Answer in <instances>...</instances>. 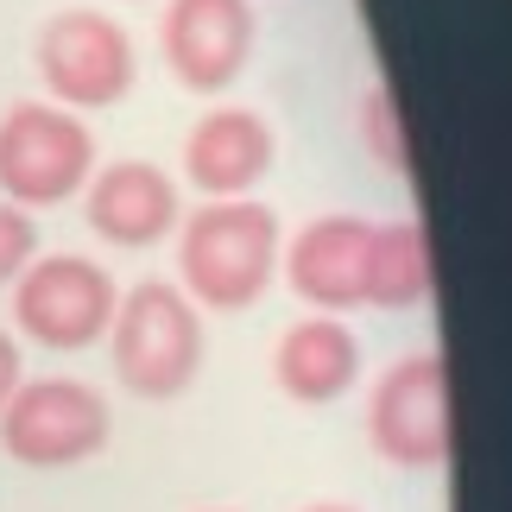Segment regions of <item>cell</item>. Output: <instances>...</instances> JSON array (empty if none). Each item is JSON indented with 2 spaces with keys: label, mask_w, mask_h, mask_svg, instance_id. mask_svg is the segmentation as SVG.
<instances>
[{
  "label": "cell",
  "mask_w": 512,
  "mask_h": 512,
  "mask_svg": "<svg viewBox=\"0 0 512 512\" xmlns=\"http://www.w3.org/2000/svg\"><path fill=\"white\" fill-rule=\"evenodd\" d=\"M279 272V215L253 196L203 203L177 222V285L196 310H247Z\"/></svg>",
  "instance_id": "obj_1"
},
{
  "label": "cell",
  "mask_w": 512,
  "mask_h": 512,
  "mask_svg": "<svg viewBox=\"0 0 512 512\" xmlns=\"http://www.w3.org/2000/svg\"><path fill=\"white\" fill-rule=\"evenodd\" d=\"M114 380L140 399H177L203 373V317L184 298V285L146 279L133 285L108 323Z\"/></svg>",
  "instance_id": "obj_2"
},
{
  "label": "cell",
  "mask_w": 512,
  "mask_h": 512,
  "mask_svg": "<svg viewBox=\"0 0 512 512\" xmlns=\"http://www.w3.org/2000/svg\"><path fill=\"white\" fill-rule=\"evenodd\" d=\"M114 411L89 380L38 373L19 380V392L0 405V449L19 468H83L108 449Z\"/></svg>",
  "instance_id": "obj_3"
},
{
  "label": "cell",
  "mask_w": 512,
  "mask_h": 512,
  "mask_svg": "<svg viewBox=\"0 0 512 512\" xmlns=\"http://www.w3.org/2000/svg\"><path fill=\"white\" fill-rule=\"evenodd\" d=\"M95 177V133L57 102H13L0 114V196L19 209H57Z\"/></svg>",
  "instance_id": "obj_4"
},
{
  "label": "cell",
  "mask_w": 512,
  "mask_h": 512,
  "mask_svg": "<svg viewBox=\"0 0 512 512\" xmlns=\"http://www.w3.org/2000/svg\"><path fill=\"white\" fill-rule=\"evenodd\" d=\"M121 310V285L102 260L83 253H38L13 285V336L51 354H83L108 342V323Z\"/></svg>",
  "instance_id": "obj_5"
},
{
  "label": "cell",
  "mask_w": 512,
  "mask_h": 512,
  "mask_svg": "<svg viewBox=\"0 0 512 512\" xmlns=\"http://www.w3.org/2000/svg\"><path fill=\"white\" fill-rule=\"evenodd\" d=\"M38 83L57 108L89 114V108H114L140 76V51H133L127 26L102 7H64L38 26Z\"/></svg>",
  "instance_id": "obj_6"
},
{
  "label": "cell",
  "mask_w": 512,
  "mask_h": 512,
  "mask_svg": "<svg viewBox=\"0 0 512 512\" xmlns=\"http://www.w3.org/2000/svg\"><path fill=\"white\" fill-rule=\"evenodd\" d=\"M367 443L392 468H443L456 443V411H449V361L437 348H418L380 373L367 399Z\"/></svg>",
  "instance_id": "obj_7"
},
{
  "label": "cell",
  "mask_w": 512,
  "mask_h": 512,
  "mask_svg": "<svg viewBox=\"0 0 512 512\" xmlns=\"http://www.w3.org/2000/svg\"><path fill=\"white\" fill-rule=\"evenodd\" d=\"M253 7L247 0H165L159 51L165 70L196 95L228 89L253 57Z\"/></svg>",
  "instance_id": "obj_8"
},
{
  "label": "cell",
  "mask_w": 512,
  "mask_h": 512,
  "mask_svg": "<svg viewBox=\"0 0 512 512\" xmlns=\"http://www.w3.org/2000/svg\"><path fill=\"white\" fill-rule=\"evenodd\" d=\"M367 241H373V222L342 215V209L304 222L291 234V247H285L291 291H298L310 310H323V317L367 304Z\"/></svg>",
  "instance_id": "obj_9"
},
{
  "label": "cell",
  "mask_w": 512,
  "mask_h": 512,
  "mask_svg": "<svg viewBox=\"0 0 512 512\" xmlns=\"http://www.w3.org/2000/svg\"><path fill=\"white\" fill-rule=\"evenodd\" d=\"M83 215L108 247H159L177 228V184L152 159L95 165V177L83 184Z\"/></svg>",
  "instance_id": "obj_10"
},
{
  "label": "cell",
  "mask_w": 512,
  "mask_h": 512,
  "mask_svg": "<svg viewBox=\"0 0 512 512\" xmlns=\"http://www.w3.org/2000/svg\"><path fill=\"white\" fill-rule=\"evenodd\" d=\"M279 159V140L253 108H209L203 121L184 133V177L209 203L247 196Z\"/></svg>",
  "instance_id": "obj_11"
},
{
  "label": "cell",
  "mask_w": 512,
  "mask_h": 512,
  "mask_svg": "<svg viewBox=\"0 0 512 512\" xmlns=\"http://www.w3.org/2000/svg\"><path fill=\"white\" fill-rule=\"evenodd\" d=\"M272 380L298 405H336L361 380V342L342 317H298L272 348Z\"/></svg>",
  "instance_id": "obj_12"
},
{
  "label": "cell",
  "mask_w": 512,
  "mask_h": 512,
  "mask_svg": "<svg viewBox=\"0 0 512 512\" xmlns=\"http://www.w3.org/2000/svg\"><path fill=\"white\" fill-rule=\"evenodd\" d=\"M430 241L418 222H373L367 241V304L373 310H411L430 298Z\"/></svg>",
  "instance_id": "obj_13"
},
{
  "label": "cell",
  "mask_w": 512,
  "mask_h": 512,
  "mask_svg": "<svg viewBox=\"0 0 512 512\" xmlns=\"http://www.w3.org/2000/svg\"><path fill=\"white\" fill-rule=\"evenodd\" d=\"M361 140L373 152V165L405 177L411 171V140H405V121H399V102H392V89H367L361 95Z\"/></svg>",
  "instance_id": "obj_14"
},
{
  "label": "cell",
  "mask_w": 512,
  "mask_h": 512,
  "mask_svg": "<svg viewBox=\"0 0 512 512\" xmlns=\"http://www.w3.org/2000/svg\"><path fill=\"white\" fill-rule=\"evenodd\" d=\"M38 260V222H32V209H19L0 196V291H13L19 285V272H26Z\"/></svg>",
  "instance_id": "obj_15"
},
{
  "label": "cell",
  "mask_w": 512,
  "mask_h": 512,
  "mask_svg": "<svg viewBox=\"0 0 512 512\" xmlns=\"http://www.w3.org/2000/svg\"><path fill=\"white\" fill-rule=\"evenodd\" d=\"M19 380H26V354H19V336H13V329H0V405L19 392Z\"/></svg>",
  "instance_id": "obj_16"
},
{
  "label": "cell",
  "mask_w": 512,
  "mask_h": 512,
  "mask_svg": "<svg viewBox=\"0 0 512 512\" xmlns=\"http://www.w3.org/2000/svg\"><path fill=\"white\" fill-rule=\"evenodd\" d=\"M304 512H361V506H342V500H317V506H304Z\"/></svg>",
  "instance_id": "obj_17"
}]
</instances>
